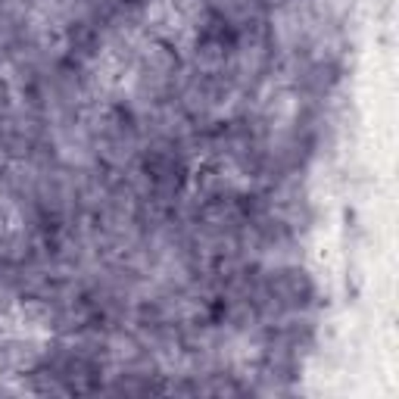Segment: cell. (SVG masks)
Wrapping results in <instances>:
<instances>
[]
</instances>
